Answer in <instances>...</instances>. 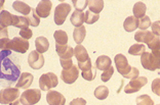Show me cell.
Returning a JSON list of instances; mask_svg holds the SVG:
<instances>
[{"mask_svg": "<svg viewBox=\"0 0 160 105\" xmlns=\"http://www.w3.org/2000/svg\"><path fill=\"white\" fill-rule=\"evenodd\" d=\"M123 28L126 32H133L139 28V20L134 16H128L125 19L124 23H123Z\"/></svg>", "mask_w": 160, "mask_h": 105, "instance_id": "obj_20", "label": "cell"}, {"mask_svg": "<svg viewBox=\"0 0 160 105\" xmlns=\"http://www.w3.org/2000/svg\"><path fill=\"white\" fill-rule=\"evenodd\" d=\"M70 23L73 25L75 28L81 27L82 24L84 23V13L82 11H79V10H75L71 16Z\"/></svg>", "mask_w": 160, "mask_h": 105, "instance_id": "obj_21", "label": "cell"}, {"mask_svg": "<svg viewBox=\"0 0 160 105\" xmlns=\"http://www.w3.org/2000/svg\"><path fill=\"white\" fill-rule=\"evenodd\" d=\"M86 36V30L84 26H81L79 28H75L73 31V39L77 45H81Z\"/></svg>", "mask_w": 160, "mask_h": 105, "instance_id": "obj_23", "label": "cell"}, {"mask_svg": "<svg viewBox=\"0 0 160 105\" xmlns=\"http://www.w3.org/2000/svg\"><path fill=\"white\" fill-rule=\"evenodd\" d=\"M88 8L92 12L99 14L104 8V1L103 0H92V1H88Z\"/></svg>", "mask_w": 160, "mask_h": 105, "instance_id": "obj_26", "label": "cell"}, {"mask_svg": "<svg viewBox=\"0 0 160 105\" xmlns=\"http://www.w3.org/2000/svg\"><path fill=\"white\" fill-rule=\"evenodd\" d=\"M151 28H152V33L159 37L160 36V21H154V23L151 25Z\"/></svg>", "mask_w": 160, "mask_h": 105, "instance_id": "obj_42", "label": "cell"}, {"mask_svg": "<svg viewBox=\"0 0 160 105\" xmlns=\"http://www.w3.org/2000/svg\"><path fill=\"white\" fill-rule=\"evenodd\" d=\"M20 96V91L18 88H8L2 89L1 94H0V103L1 104H10L14 102Z\"/></svg>", "mask_w": 160, "mask_h": 105, "instance_id": "obj_6", "label": "cell"}, {"mask_svg": "<svg viewBox=\"0 0 160 105\" xmlns=\"http://www.w3.org/2000/svg\"><path fill=\"white\" fill-rule=\"evenodd\" d=\"M109 95V89L105 86H99L94 90V96L99 100H105Z\"/></svg>", "mask_w": 160, "mask_h": 105, "instance_id": "obj_28", "label": "cell"}, {"mask_svg": "<svg viewBox=\"0 0 160 105\" xmlns=\"http://www.w3.org/2000/svg\"><path fill=\"white\" fill-rule=\"evenodd\" d=\"M148 83V80L147 78L145 77H138L136 79L132 80L128 84L126 85L125 89H124V92L126 94H132V93H136L138 91L143 88V87L146 85Z\"/></svg>", "mask_w": 160, "mask_h": 105, "instance_id": "obj_9", "label": "cell"}, {"mask_svg": "<svg viewBox=\"0 0 160 105\" xmlns=\"http://www.w3.org/2000/svg\"><path fill=\"white\" fill-rule=\"evenodd\" d=\"M114 62H115V66L118 72L123 78H124L126 75H128L129 71H132V66H129L126 57L123 55V54H117V55L114 57Z\"/></svg>", "mask_w": 160, "mask_h": 105, "instance_id": "obj_8", "label": "cell"}, {"mask_svg": "<svg viewBox=\"0 0 160 105\" xmlns=\"http://www.w3.org/2000/svg\"><path fill=\"white\" fill-rule=\"evenodd\" d=\"M40 99H41V91L39 89H28L20 97V100L24 105H34L38 103Z\"/></svg>", "mask_w": 160, "mask_h": 105, "instance_id": "obj_4", "label": "cell"}, {"mask_svg": "<svg viewBox=\"0 0 160 105\" xmlns=\"http://www.w3.org/2000/svg\"><path fill=\"white\" fill-rule=\"evenodd\" d=\"M100 19V16L97 13L92 12L90 10H87V11L84 13V23H86L87 25H92L96 21H98Z\"/></svg>", "mask_w": 160, "mask_h": 105, "instance_id": "obj_30", "label": "cell"}, {"mask_svg": "<svg viewBox=\"0 0 160 105\" xmlns=\"http://www.w3.org/2000/svg\"><path fill=\"white\" fill-rule=\"evenodd\" d=\"M29 46L30 44L28 40H25L22 37H14L9 41L8 48L18 53H26L29 49Z\"/></svg>", "mask_w": 160, "mask_h": 105, "instance_id": "obj_7", "label": "cell"}, {"mask_svg": "<svg viewBox=\"0 0 160 105\" xmlns=\"http://www.w3.org/2000/svg\"><path fill=\"white\" fill-rule=\"evenodd\" d=\"M133 16L137 17L138 20L142 19L146 16V11H147V6L145 3L143 2H137L136 4L133 5Z\"/></svg>", "mask_w": 160, "mask_h": 105, "instance_id": "obj_24", "label": "cell"}, {"mask_svg": "<svg viewBox=\"0 0 160 105\" xmlns=\"http://www.w3.org/2000/svg\"><path fill=\"white\" fill-rule=\"evenodd\" d=\"M28 63L33 70H40L44 66V57L42 54L34 50V51H31L30 55L28 56Z\"/></svg>", "mask_w": 160, "mask_h": 105, "instance_id": "obj_11", "label": "cell"}, {"mask_svg": "<svg viewBox=\"0 0 160 105\" xmlns=\"http://www.w3.org/2000/svg\"><path fill=\"white\" fill-rule=\"evenodd\" d=\"M54 41L57 45H67L68 43V35L63 30H58L53 34Z\"/></svg>", "mask_w": 160, "mask_h": 105, "instance_id": "obj_25", "label": "cell"}, {"mask_svg": "<svg viewBox=\"0 0 160 105\" xmlns=\"http://www.w3.org/2000/svg\"><path fill=\"white\" fill-rule=\"evenodd\" d=\"M112 60L110 59V57H108L107 55H101L97 58L96 61V67L97 70L100 71H107L109 67H111Z\"/></svg>", "mask_w": 160, "mask_h": 105, "instance_id": "obj_17", "label": "cell"}, {"mask_svg": "<svg viewBox=\"0 0 160 105\" xmlns=\"http://www.w3.org/2000/svg\"><path fill=\"white\" fill-rule=\"evenodd\" d=\"M30 25L29 23V20L27 16H14V19H13V27L16 28H19V29H27L28 26Z\"/></svg>", "mask_w": 160, "mask_h": 105, "instance_id": "obj_27", "label": "cell"}, {"mask_svg": "<svg viewBox=\"0 0 160 105\" xmlns=\"http://www.w3.org/2000/svg\"><path fill=\"white\" fill-rule=\"evenodd\" d=\"M141 63L145 70L154 71L160 70V57L153 55L150 52H145L141 55Z\"/></svg>", "mask_w": 160, "mask_h": 105, "instance_id": "obj_2", "label": "cell"}, {"mask_svg": "<svg viewBox=\"0 0 160 105\" xmlns=\"http://www.w3.org/2000/svg\"><path fill=\"white\" fill-rule=\"evenodd\" d=\"M70 105H86V101L83 98H76L71 101Z\"/></svg>", "mask_w": 160, "mask_h": 105, "instance_id": "obj_43", "label": "cell"}, {"mask_svg": "<svg viewBox=\"0 0 160 105\" xmlns=\"http://www.w3.org/2000/svg\"><path fill=\"white\" fill-rule=\"evenodd\" d=\"M78 67H79V70L81 71H88L90 70V68L92 67V60L89 59H87L85 62H83V63H78Z\"/></svg>", "mask_w": 160, "mask_h": 105, "instance_id": "obj_39", "label": "cell"}, {"mask_svg": "<svg viewBox=\"0 0 160 105\" xmlns=\"http://www.w3.org/2000/svg\"><path fill=\"white\" fill-rule=\"evenodd\" d=\"M146 48H145V45L143 44H134L132 45L130 48L128 49V53L130 55H142L143 53H145L146 51Z\"/></svg>", "mask_w": 160, "mask_h": 105, "instance_id": "obj_29", "label": "cell"}, {"mask_svg": "<svg viewBox=\"0 0 160 105\" xmlns=\"http://www.w3.org/2000/svg\"><path fill=\"white\" fill-rule=\"evenodd\" d=\"M59 84V79L53 72L43 74L39 79V87L42 91H48L50 89L56 88Z\"/></svg>", "mask_w": 160, "mask_h": 105, "instance_id": "obj_3", "label": "cell"}, {"mask_svg": "<svg viewBox=\"0 0 160 105\" xmlns=\"http://www.w3.org/2000/svg\"><path fill=\"white\" fill-rule=\"evenodd\" d=\"M56 51L59 54L61 59H72V56L74 54V49L71 46L68 45H57Z\"/></svg>", "mask_w": 160, "mask_h": 105, "instance_id": "obj_15", "label": "cell"}, {"mask_svg": "<svg viewBox=\"0 0 160 105\" xmlns=\"http://www.w3.org/2000/svg\"><path fill=\"white\" fill-rule=\"evenodd\" d=\"M151 50H152V54H153V55L160 57V41Z\"/></svg>", "mask_w": 160, "mask_h": 105, "instance_id": "obj_44", "label": "cell"}, {"mask_svg": "<svg viewBox=\"0 0 160 105\" xmlns=\"http://www.w3.org/2000/svg\"><path fill=\"white\" fill-rule=\"evenodd\" d=\"M139 75H140L139 70H138L137 67H132V71H129V74H128V75H126L124 78L129 79V80H133V79H136V78L139 77Z\"/></svg>", "mask_w": 160, "mask_h": 105, "instance_id": "obj_41", "label": "cell"}, {"mask_svg": "<svg viewBox=\"0 0 160 105\" xmlns=\"http://www.w3.org/2000/svg\"><path fill=\"white\" fill-rule=\"evenodd\" d=\"M151 89H152V92H153L155 95L160 97V78H156L154 81L152 82Z\"/></svg>", "mask_w": 160, "mask_h": 105, "instance_id": "obj_36", "label": "cell"}, {"mask_svg": "<svg viewBox=\"0 0 160 105\" xmlns=\"http://www.w3.org/2000/svg\"><path fill=\"white\" fill-rule=\"evenodd\" d=\"M113 74H114V68H113V66L109 67L107 71H105L103 74H102V75H101L102 81H103V82L110 81V79H111L112 75H113Z\"/></svg>", "mask_w": 160, "mask_h": 105, "instance_id": "obj_35", "label": "cell"}, {"mask_svg": "<svg viewBox=\"0 0 160 105\" xmlns=\"http://www.w3.org/2000/svg\"><path fill=\"white\" fill-rule=\"evenodd\" d=\"M81 75H82L83 79L86 80V81H88V82L93 81V80L96 79V77H97V67L96 66H94V67L92 66L88 71H82L81 72Z\"/></svg>", "mask_w": 160, "mask_h": 105, "instance_id": "obj_31", "label": "cell"}, {"mask_svg": "<svg viewBox=\"0 0 160 105\" xmlns=\"http://www.w3.org/2000/svg\"><path fill=\"white\" fill-rule=\"evenodd\" d=\"M21 74L20 68L16 66L12 60L9 59H3L2 60V66H1V79L2 80H6L9 83H13L18 81V79Z\"/></svg>", "mask_w": 160, "mask_h": 105, "instance_id": "obj_1", "label": "cell"}, {"mask_svg": "<svg viewBox=\"0 0 160 105\" xmlns=\"http://www.w3.org/2000/svg\"><path fill=\"white\" fill-rule=\"evenodd\" d=\"M157 105H160V104H157Z\"/></svg>", "mask_w": 160, "mask_h": 105, "instance_id": "obj_46", "label": "cell"}, {"mask_svg": "<svg viewBox=\"0 0 160 105\" xmlns=\"http://www.w3.org/2000/svg\"><path fill=\"white\" fill-rule=\"evenodd\" d=\"M74 55L77 59L78 63H83L85 62L87 59H89L88 53H87L86 49L82 45H77L74 48Z\"/></svg>", "mask_w": 160, "mask_h": 105, "instance_id": "obj_18", "label": "cell"}, {"mask_svg": "<svg viewBox=\"0 0 160 105\" xmlns=\"http://www.w3.org/2000/svg\"><path fill=\"white\" fill-rule=\"evenodd\" d=\"M52 7V3L50 0H42V1H40L38 3V5L35 8V10L39 17L46 19V17H48V16L50 14Z\"/></svg>", "mask_w": 160, "mask_h": 105, "instance_id": "obj_12", "label": "cell"}, {"mask_svg": "<svg viewBox=\"0 0 160 105\" xmlns=\"http://www.w3.org/2000/svg\"><path fill=\"white\" fill-rule=\"evenodd\" d=\"M36 51L40 54L46 52L49 48V42L45 37H37L35 40Z\"/></svg>", "mask_w": 160, "mask_h": 105, "instance_id": "obj_19", "label": "cell"}, {"mask_svg": "<svg viewBox=\"0 0 160 105\" xmlns=\"http://www.w3.org/2000/svg\"><path fill=\"white\" fill-rule=\"evenodd\" d=\"M20 36L25 40H29V39L32 38V36H33V32H32L29 28L22 29V30L20 31Z\"/></svg>", "mask_w": 160, "mask_h": 105, "instance_id": "obj_38", "label": "cell"}, {"mask_svg": "<svg viewBox=\"0 0 160 105\" xmlns=\"http://www.w3.org/2000/svg\"><path fill=\"white\" fill-rule=\"evenodd\" d=\"M27 17H28V20H29V23H30V26H32V27H38L39 26L40 17L37 16V13H36L35 9H32L31 14H29Z\"/></svg>", "mask_w": 160, "mask_h": 105, "instance_id": "obj_32", "label": "cell"}, {"mask_svg": "<svg viewBox=\"0 0 160 105\" xmlns=\"http://www.w3.org/2000/svg\"><path fill=\"white\" fill-rule=\"evenodd\" d=\"M46 101L48 105H65L66 98L63 94L57 91H48L46 95Z\"/></svg>", "mask_w": 160, "mask_h": 105, "instance_id": "obj_13", "label": "cell"}, {"mask_svg": "<svg viewBox=\"0 0 160 105\" xmlns=\"http://www.w3.org/2000/svg\"><path fill=\"white\" fill-rule=\"evenodd\" d=\"M12 7L16 11L24 14V16H29L30 12L32 11L31 7L23 1H14L13 4H12Z\"/></svg>", "mask_w": 160, "mask_h": 105, "instance_id": "obj_22", "label": "cell"}, {"mask_svg": "<svg viewBox=\"0 0 160 105\" xmlns=\"http://www.w3.org/2000/svg\"><path fill=\"white\" fill-rule=\"evenodd\" d=\"M34 77L33 75L30 72H22L20 79L17 82V88H22V89H28L30 88V86L33 83Z\"/></svg>", "mask_w": 160, "mask_h": 105, "instance_id": "obj_14", "label": "cell"}, {"mask_svg": "<svg viewBox=\"0 0 160 105\" xmlns=\"http://www.w3.org/2000/svg\"><path fill=\"white\" fill-rule=\"evenodd\" d=\"M9 105H24V104L22 103V101H21V100H16V101H14V102L10 103Z\"/></svg>", "mask_w": 160, "mask_h": 105, "instance_id": "obj_45", "label": "cell"}, {"mask_svg": "<svg viewBox=\"0 0 160 105\" xmlns=\"http://www.w3.org/2000/svg\"><path fill=\"white\" fill-rule=\"evenodd\" d=\"M137 105H154V101L149 95H141L137 98Z\"/></svg>", "mask_w": 160, "mask_h": 105, "instance_id": "obj_33", "label": "cell"}, {"mask_svg": "<svg viewBox=\"0 0 160 105\" xmlns=\"http://www.w3.org/2000/svg\"><path fill=\"white\" fill-rule=\"evenodd\" d=\"M13 19L14 16H12V13L6 11V10H2L1 13H0V26H1V29H5L8 26H12Z\"/></svg>", "mask_w": 160, "mask_h": 105, "instance_id": "obj_16", "label": "cell"}, {"mask_svg": "<svg viewBox=\"0 0 160 105\" xmlns=\"http://www.w3.org/2000/svg\"><path fill=\"white\" fill-rule=\"evenodd\" d=\"M73 5L76 8V10H79V11H82V10H84L87 6H88V1L85 0V1H81V0H79V1H76L74 0L73 1Z\"/></svg>", "mask_w": 160, "mask_h": 105, "instance_id": "obj_37", "label": "cell"}, {"mask_svg": "<svg viewBox=\"0 0 160 105\" xmlns=\"http://www.w3.org/2000/svg\"><path fill=\"white\" fill-rule=\"evenodd\" d=\"M149 27H151V21H150V17L145 16L144 17L139 21V29H141L142 31L144 30H147Z\"/></svg>", "mask_w": 160, "mask_h": 105, "instance_id": "obj_34", "label": "cell"}, {"mask_svg": "<svg viewBox=\"0 0 160 105\" xmlns=\"http://www.w3.org/2000/svg\"><path fill=\"white\" fill-rule=\"evenodd\" d=\"M60 63L63 70H68V68H71L74 66L72 59H60Z\"/></svg>", "mask_w": 160, "mask_h": 105, "instance_id": "obj_40", "label": "cell"}, {"mask_svg": "<svg viewBox=\"0 0 160 105\" xmlns=\"http://www.w3.org/2000/svg\"><path fill=\"white\" fill-rule=\"evenodd\" d=\"M71 5L67 4V3H61L59 4L56 9H54V16H53V21L54 24L58 25V26H61L65 23L68 14L71 11Z\"/></svg>", "mask_w": 160, "mask_h": 105, "instance_id": "obj_5", "label": "cell"}, {"mask_svg": "<svg viewBox=\"0 0 160 105\" xmlns=\"http://www.w3.org/2000/svg\"><path fill=\"white\" fill-rule=\"evenodd\" d=\"M78 75L79 71L78 66H73L71 68H68V70H63L61 72V78L66 84H73V83H75V81H77Z\"/></svg>", "mask_w": 160, "mask_h": 105, "instance_id": "obj_10", "label": "cell"}]
</instances>
